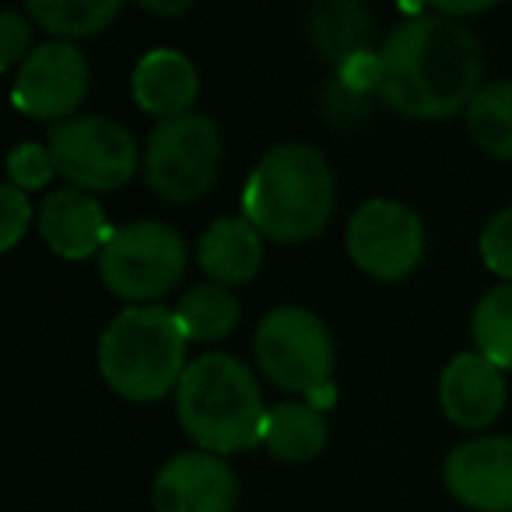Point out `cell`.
<instances>
[{"label":"cell","mask_w":512,"mask_h":512,"mask_svg":"<svg viewBox=\"0 0 512 512\" xmlns=\"http://www.w3.org/2000/svg\"><path fill=\"white\" fill-rule=\"evenodd\" d=\"M46 148L57 165V176L85 193L120 190L141 169L137 137L106 116H74L67 123H57Z\"/></svg>","instance_id":"ba28073f"},{"label":"cell","mask_w":512,"mask_h":512,"mask_svg":"<svg viewBox=\"0 0 512 512\" xmlns=\"http://www.w3.org/2000/svg\"><path fill=\"white\" fill-rule=\"evenodd\" d=\"M323 113L330 116V123L337 127H355V123L369 120V95H358L344 85L341 78H330L323 88Z\"/></svg>","instance_id":"d4e9b609"},{"label":"cell","mask_w":512,"mask_h":512,"mask_svg":"<svg viewBox=\"0 0 512 512\" xmlns=\"http://www.w3.org/2000/svg\"><path fill=\"white\" fill-rule=\"evenodd\" d=\"M53 176H57V165H53L50 148H43V144H18L8 155V183L18 190H39Z\"/></svg>","instance_id":"cb8c5ba5"},{"label":"cell","mask_w":512,"mask_h":512,"mask_svg":"<svg viewBox=\"0 0 512 512\" xmlns=\"http://www.w3.org/2000/svg\"><path fill=\"white\" fill-rule=\"evenodd\" d=\"M29 221H32V207L25 190L4 183L0 186V246L15 249L22 242V235L29 232Z\"/></svg>","instance_id":"484cf974"},{"label":"cell","mask_w":512,"mask_h":512,"mask_svg":"<svg viewBox=\"0 0 512 512\" xmlns=\"http://www.w3.org/2000/svg\"><path fill=\"white\" fill-rule=\"evenodd\" d=\"M439 404L456 428L495 425L505 411V372L477 351H460L439 376Z\"/></svg>","instance_id":"4fadbf2b"},{"label":"cell","mask_w":512,"mask_h":512,"mask_svg":"<svg viewBox=\"0 0 512 512\" xmlns=\"http://www.w3.org/2000/svg\"><path fill=\"white\" fill-rule=\"evenodd\" d=\"M186 337L176 309L130 306L113 316L99 341V372L113 393L134 404L162 400L186 372Z\"/></svg>","instance_id":"277c9868"},{"label":"cell","mask_w":512,"mask_h":512,"mask_svg":"<svg viewBox=\"0 0 512 512\" xmlns=\"http://www.w3.org/2000/svg\"><path fill=\"white\" fill-rule=\"evenodd\" d=\"M141 8L151 11V15L172 18V15H186V11H190V4H186V0H179V4H141Z\"/></svg>","instance_id":"83f0119b"},{"label":"cell","mask_w":512,"mask_h":512,"mask_svg":"<svg viewBox=\"0 0 512 512\" xmlns=\"http://www.w3.org/2000/svg\"><path fill=\"white\" fill-rule=\"evenodd\" d=\"M379 99L407 120H446L481 92V46L463 22L418 15L379 46Z\"/></svg>","instance_id":"6da1fadb"},{"label":"cell","mask_w":512,"mask_h":512,"mask_svg":"<svg viewBox=\"0 0 512 512\" xmlns=\"http://www.w3.org/2000/svg\"><path fill=\"white\" fill-rule=\"evenodd\" d=\"M99 274L113 295L144 306L183 281L186 242L162 221H130L99 253Z\"/></svg>","instance_id":"8992f818"},{"label":"cell","mask_w":512,"mask_h":512,"mask_svg":"<svg viewBox=\"0 0 512 512\" xmlns=\"http://www.w3.org/2000/svg\"><path fill=\"white\" fill-rule=\"evenodd\" d=\"M239 484L221 456L193 449L158 470L151 502L155 512H232Z\"/></svg>","instance_id":"7c38bea8"},{"label":"cell","mask_w":512,"mask_h":512,"mask_svg":"<svg viewBox=\"0 0 512 512\" xmlns=\"http://www.w3.org/2000/svg\"><path fill=\"white\" fill-rule=\"evenodd\" d=\"M267 453L281 463H309L327 449L330 428L323 411L313 404H278L267 411L264 421V439Z\"/></svg>","instance_id":"ac0fdd59"},{"label":"cell","mask_w":512,"mask_h":512,"mask_svg":"<svg viewBox=\"0 0 512 512\" xmlns=\"http://www.w3.org/2000/svg\"><path fill=\"white\" fill-rule=\"evenodd\" d=\"M446 488L474 512H512V439L481 435L446 460Z\"/></svg>","instance_id":"8fae6325"},{"label":"cell","mask_w":512,"mask_h":512,"mask_svg":"<svg viewBox=\"0 0 512 512\" xmlns=\"http://www.w3.org/2000/svg\"><path fill=\"white\" fill-rule=\"evenodd\" d=\"M176 418L204 453L228 456L264 439V393L253 369L235 355L211 351L186 365L176 386Z\"/></svg>","instance_id":"3957f363"},{"label":"cell","mask_w":512,"mask_h":512,"mask_svg":"<svg viewBox=\"0 0 512 512\" xmlns=\"http://www.w3.org/2000/svg\"><path fill=\"white\" fill-rule=\"evenodd\" d=\"M256 365L292 393H320L334 376V341L327 323L302 306H278L260 320L253 337Z\"/></svg>","instance_id":"52a82bcc"},{"label":"cell","mask_w":512,"mask_h":512,"mask_svg":"<svg viewBox=\"0 0 512 512\" xmlns=\"http://www.w3.org/2000/svg\"><path fill=\"white\" fill-rule=\"evenodd\" d=\"M467 130L488 155L512 162V81H491L463 109Z\"/></svg>","instance_id":"ffe728a7"},{"label":"cell","mask_w":512,"mask_h":512,"mask_svg":"<svg viewBox=\"0 0 512 512\" xmlns=\"http://www.w3.org/2000/svg\"><path fill=\"white\" fill-rule=\"evenodd\" d=\"M348 253L376 281H404L425 256V225L407 204L376 197L348 221Z\"/></svg>","instance_id":"9c48e42d"},{"label":"cell","mask_w":512,"mask_h":512,"mask_svg":"<svg viewBox=\"0 0 512 512\" xmlns=\"http://www.w3.org/2000/svg\"><path fill=\"white\" fill-rule=\"evenodd\" d=\"M372 11L355 4V0H327L316 4L306 15V36L316 50L327 60H334L337 67L348 64L351 57L372 50Z\"/></svg>","instance_id":"e0dca14e"},{"label":"cell","mask_w":512,"mask_h":512,"mask_svg":"<svg viewBox=\"0 0 512 512\" xmlns=\"http://www.w3.org/2000/svg\"><path fill=\"white\" fill-rule=\"evenodd\" d=\"M481 260L495 278H502L505 285H512V207L498 211L495 218L484 225L481 232Z\"/></svg>","instance_id":"603a6c76"},{"label":"cell","mask_w":512,"mask_h":512,"mask_svg":"<svg viewBox=\"0 0 512 512\" xmlns=\"http://www.w3.org/2000/svg\"><path fill=\"white\" fill-rule=\"evenodd\" d=\"M130 92L144 113L158 116V120H176V116L190 113L197 102L200 74L186 53L162 46V50H148L137 60Z\"/></svg>","instance_id":"9a60e30c"},{"label":"cell","mask_w":512,"mask_h":512,"mask_svg":"<svg viewBox=\"0 0 512 512\" xmlns=\"http://www.w3.org/2000/svg\"><path fill=\"white\" fill-rule=\"evenodd\" d=\"M474 344L477 355H484L498 369H512V285H498L477 302L474 320Z\"/></svg>","instance_id":"7402d4cb"},{"label":"cell","mask_w":512,"mask_h":512,"mask_svg":"<svg viewBox=\"0 0 512 512\" xmlns=\"http://www.w3.org/2000/svg\"><path fill=\"white\" fill-rule=\"evenodd\" d=\"M176 316L190 341L214 344L235 330V323H239V302L221 285H197L179 299Z\"/></svg>","instance_id":"44dd1931"},{"label":"cell","mask_w":512,"mask_h":512,"mask_svg":"<svg viewBox=\"0 0 512 512\" xmlns=\"http://www.w3.org/2000/svg\"><path fill=\"white\" fill-rule=\"evenodd\" d=\"M337 204V179L320 148L302 141L274 144L242 190V218L274 242H306L327 228Z\"/></svg>","instance_id":"7a4b0ae2"},{"label":"cell","mask_w":512,"mask_h":512,"mask_svg":"<svg viewBox=\"0 0 512 512\" xmlns=\"http://www.w3.org/2000/svg\"><path fill=\"white\" fill-rule=\"evenodd\" d=\"M29 18L18 15V11H4L0 15V71H11V67H22L29 57Z\"/></svg>","instance_id":"4316f807"},{"label":"cell","mask_w":512,"mask_h":512,"mask_svg":"<svg viewBox=\"0 0 512 512\" xmlns=\"http://www.w3.org/2000/svg\"><path fill=\"white\" fill-rule=\"evenodd\" d=\"M197 264L214 285H246L264 264V235L246 218H218L207 225L197 246Z\"/></svg>","instance_id":"2e32d148"},{"label":"cell","mask_w":512,"mask_h":512,"mask_svg":"<svg viewBox=\"0 0 512 512\" xmlns=\"http://www.w3.org/2000/svg\"><path fill=\"white\" fill-rule=\"evenodd\" d=\"M123 11L120 0H29V18L46 32L71 39H88L106 32Z\"/></svg>","instance_id":"d6986e66"},{"label":"cell","mask_w":512,"mask_h":512,"mask_svg":"<svg viewBox=\"0 0 512 512\" xmlns=\"http://www.w3.org/2000/svg\"><path fill=\"white\" fill-rule=\"evenodd\" d=\"M88 85H92V67L85 53L74 43L57 39V43L36 46L25 57L11 85V102L29 120H50L57 127V123L74 120L88 95Z\"/></svg>","instance_id":"30bf717a"},{"label":"cell","mask_w":512,"mask_h":512,"mask_svg":"<svg viewBox=\"0 0 512 512\" xmlns=\"http://www.w3.org/2000/svg\"><path fill=\"white\" fill-rule=\"evenodd\" d=\"M116 228H109L106 211L85 190H57L39 207V235L64 260H88L102 253L113 239Z\"/></svg>","instance_id":"5bb4252c"},{"label":"cell","mask_w":512,"mask_h":512,"mask_svg":"<svg viewBox=\"0 0 512 512\" xmlns=\"http://www.w3.org/2000/svg\"><path fill=\"white\" fill-rule=\"evenodd\" d=\"M218 123L200 113L162 120L144 148V183L169 204H190L204 197L221 172Z\"/></svg>","instance_id":"5b68a950"}]
</instances>
